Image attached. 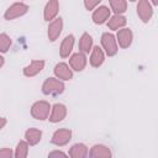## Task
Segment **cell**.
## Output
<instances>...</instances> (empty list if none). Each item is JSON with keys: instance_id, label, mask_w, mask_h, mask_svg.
<instances>
[{"instance_id": "6", "label": "cell", "mask_w": 158, "mask_h": 158, "mask_svg": "<svg viewBox=\"0 0 158 158\" xmlns=\"http://www.w3.org/2000/svg\"><path fill=\"white\" fill-rule=\"evenodd\" d=\"M137 15L142 20V22L147 23L153 16V7L149 0H138L137 4Z\"/></svg>"}, {"instance_id": "10", "label": "cell", "mask_w": 158, "mask_h": 158, "mask_svg": "<svg viewBox=\"0 0 158 158\" xmlns=\"http://www.w3.org/2000/svg\"><path fill=\"white\" fill-rule=\"evenodd\" d=\"M67 116V106L64 104H54L52 107H51V112H49V121L53 122V123H57V122H60L65 118Z\"/></svg>"}, {"instance_id": "8", "label": "cell", "mask_w": 158, "mask_h": 158, "mask_svg": "<svg viewBox=\"0 0 158 158\" xmlns=\"http://www.w3.org/2000/svg\"><path fill=\"white\" fill-rule=\"evenodd\" d=\"M110 16H111V10L107 6L102 5V6L94 9L93 15H91V20L95 25H102L109 20Z\"/></svg>"}, {"instance_id": "23", "label": "cell", "mask_w": 158, "mask_h": 158, "mask_svg": "<svg viewBox=\"0 0 158 158\" xmlns=\"http://www.w3.org/2000/svg\"><path fill=\"white\" fill-rule=\"evenodd\" d=\"M14 156L16 158H26L28 156V143L26 141H20L15 148Z\"/></svg>"}, {"instance_id": "26", "label": "cell", "mask_w": 158, "mask_h": 158, "mask_svg": "<svg viewBox=\"0 0 158 158\" xmlns=\"http://www.w3.org/2000/svg\"><path fill=\"white\" fill-rule=\"evenodd\" d=\"M14 156V152L11 151V148L4 147L0 149V158H11Z\"/></svg>"}, {"instance_id": "28", "label": "cell", "mask_w": 158, "mask_h": 158, "mask_svg": "<svg viewBox=\"0 0 158 158\" xmlns=\"http://www.w3.org/2000/svg\"><path fill=\"white\" fill-rule=\"evenodd\" d=\"M7 123V120L5 118V117H2V116H0V131L5 127V125Z\"/></svg>"}, {"instance_id": "4", "label": "cell", "mask_w": 158, "mask_h": 158, "mask_svg": "<svg viewBox=\"0 0 158 158\" xmlns=\"http://www.w3.org/2000/svg\"><path fill=\"white\" fill-rule=\"evenodd\" d=\"M28 5H26V4H23V2H15V4H12V5H10L9 7H7V10L5 11V14H4V17H5V20H7V21H10V20H15V19H17V17H21V16H23L25 14H27V11H28Z\"/></svg>"}, {"instance_id": "15", "label": "cell", "mask_w": 158, "mask_h": 158, "mask_svg": "<svg viewBox=\"0 0 158 158\" xmlns=\"http://www.w3.org/2000/svg\"><path fill=\"white\" fill-rule=\"evenodd\" d=\"M104 60H105V53H104V51L99 46L93 47L91 51H90V58H89V62H90L91 67L99 68L100 65H102Z\"/></svg>"}, {"instance_id": "21", "label": "cell", "mask_w": 158, "mask_h": 158, "mask_svg": "<svg viewBox=\"0 0 158 158\" xmlns=\"http://www.w3.org/2000/svg\"><path fill=\"white\" fill-rule=\"evenodd\" d=\"M91 48H93V37L88 32H84L79 40V52L88 54L91 51Z\"/></svg>"}, {"instance_id": "16", "label": "cell", "mask_w": 158, "mask_h": 158, "mask_svg": "<svg viewBox=\"0 0 158 158\" xmlns=\"http://www.w3.org/2000/svg\"><path fill=\"white\" fill-rule=\"evenodd\" d=\"M74 42H75V38H74L73 35H68V36H65V38L62 41L60 47H59V54H60L62 58H67V57H69V54H70L72 51H73Z\"/></svg>"}, {"instance_id": "5", "label": "cell", "mask_w": 158, "mask_h": 158, "mask_svg": "<svg viewBox=\"0 0 158 158\" xmlns=\"http://www.w3.org/2000/svg\"><path fill=\"white\" fill-rule=\"evenodd\" d=\"M72 139V131L69 128H59L57 131H54V133L52 135L51 138V143L58 147L65 146L67 143H69V141Z\"/></svg>"}, {"instance_id": "14", "label": "cell", "mask_w": 158, "mask_h": 158, "mask_svg": "<svg viewBox=\"0 0 158 158\" xmlns=\"http://www.w3.org/2000/svg\"><path fill=\"white\" fill-rule=\"evenodd\" d=\"M43 68H44V60H42V59H35L28 65H26L22 72H23V75L25 77L31 78V77L37 75L40 72H42Z\"/></svg>"}, {"instance_id": "1", "label": "cell", "mask_w": 158, "mask_h": 158, "mask_svg": "<svg viewBox=\"0 0 158 158\" xmlns=\"http://www.w3.org/2000/svg\"><path fill=\"white\" fill-rule=\"evenodd\" d=\"M64 89H65V85L63 80L53 77L47 78L42 84V93L44 95H59L64 91Z\"/></svg>"}, {"instance_id": "18", "label": "cell", "mask_w": 158, "mask_h": 158, "mask_svg": "<svg viewBox=\"0 0 158 158\" xmlns=\"http://www.w3.org/2000/svg\"><path fill=\"white\" fill-rule=\"evenodd\" d=\"M127 20L122 14H115L114 16H110L107 20V27L112 31H117L122 27H125Z\"/></svg>"}, {"instance_id": "27", "label": "cell", "mask_w": 158, "mask_h": 158, "mask_svg": "<svg viewBox=\"0 0 158 158\" xmlns=\"http://www.w3.org/2000/svg\"><path fill=\"white\" fill-rule=\"evenodd\" d=\"M65 157L67 156V153H64V152H62V151H52V152H49L48 153V157L49 158H53V157Z\"/></svg>"}, {"instance_id": "31", "label": "cell", "mask_w": 158, "mask_h": 158, "mask_svg": "<svg viewBox=\"0 0 158 158\" xmlns=\"http://www.w3.org/2000/svg\"><path fill=\"white\" fill-rule=\"evenodd\" d=\"M130 1H136V0H130Z\"/></svg>"}, {"instance_id": "2", "label": "cell", "mask_w": 158, "mask_h": 158, "mask_svg": "<svg viewBox=\"0 0 158 158\" xmlns=\"http://www.w3.org/2000/svg\"><path fill=\"white\" fill-rule=\"evenodd\" d=\"M51 107L52 106L49 105V102H47L44 100L36 101L31 106V115H32L33 118L40 120V121L47 120L48 116H49V112H51Z\"/></svg>"}, {"instance_id": "17", "label": "cell", "mask_w": 158, "mask_h": 158, "mask_svg": "<svg viewBox=\"0 0 158 158\" xmlns=\"http://www.w3.org/2000/svg\"><path fill=\"white\" fill-rule=\"evenodd\" d=\"M88 156H90L91 158H110L112 153L110 148L104 144H94L90 148V152Z\"/></svg>"}, {"instance_id": "29", "label": "cell", "mask_w": 158, "mask_h": 158, "mask_svg": "<svg viewBox=\"0 0 158 158\" xmlns=\"http://www.w3.org/2000/svg\"><path fill=\"white\" fill-rule=\"evenodd\" d=\"M4 63H5V59H4V57L0 54V68L4 65Z\"/></svg>"}, {"instance_id": "25", "label": "cell", "mask_w": 158, "mask_h": 158, "mask_svg": "<svg viewBox=\"0 0 158 158\" xmlns=\"http://www.w3.org/2000/svg\"><path fill=\"white\" fill-rule=\"evenodd\" d=\"M101 0H84V6L86 10H94L99 4H100Z\"/></svg>"}, {"instance_id": "9", "label": "cell", "mask_w": 158, "mask_h": 158, "mask_svg": "<svg viewBox=\"0 0 158 158\" xmlns=\"http://www.w3.org/2000/svg\"><path fill=\"white\" fill-rule=\"evenodd\" d=\"M86 63H88V59H86L85 53H83V52H77V53L72 54L69 58V65H70L72 70H75V72L84 70L86 67Z\"/></svg>"}, {"instance_id": "30", "label": "cell", "mask_w": 158, "mask_h": 158, "mask_svg": "<svg viewBox=\"0 0 158 158\" xmlns=\"http://www.w3.org/2000/svg\"><path fill=\"white\" fill-rule=\"evenodd\" d=\"M151 1H152L153 5H157V4H158V0H151Z\"/></svg>"}, {"instance_id": "12", "label": "cell", "mask_w": 158, "mask_h": 158, "mask_svg": "<svg viewBox=\"0 0 158 158\" xmlns=\"http://www.w3.org/2000/svg\"><path fill=\"white\" fill-rule=\"evenodd\" d=\"M58 11H59V1L58 0H48L44 6V10H43V19L49 22L57 17Z\"/></svg>"}, {"instance_id": "11", "label": "cell", "mask_w": 158, "mask_h": 158, "mask_svg": "<svg viewBox=\"0 0 158 158\" xmlns=\"http://www.w3.org/2000/svg\"><path fill=\"white\" fill-rule=\"evenodd\" d=\"M133 40V33L130 28L127 27H122L120 30H117V35H116V41L118 43V46L121 48H127L131 46Z\"/></svg>"}, {"instance_id": "19", "label": "cell", "mask_w": 158, "mask_h": 158, "mask_svg": "<svg viewBox=\"0 0 158 158\" xmlns=\"http://www.w3.org/2000/svg\"><path fill=\"white\" fill-rule=\"evenodd\" d=\"M25 138H26V142L28 143V146H36L42 138V131L38 128L31 127L25 132Z\"/></svg>"}, {"instance_id": "13", "label": "cell", "mask_w": 158, "mask_h": 158, "mask_svg": "<svg viewBox=\"0 0 158 158\" xmlns=\"http://www.w3.org/2000/svg\"><path fill=\"white\" fill-rule=\"evenodd\" d=\"M53 72H54L56 78H58L60 80H70L73 78L72 68H69V65L67 63H63V62L57 63L54 69H53Z\"/></svg>"}, {"instance_id": "22", "label": "cell", "mask_w": 158, "mask_h": 158, "mask_svg": "<svg viewBox=\"0 0 158 158\" xmlns=\"http://www.w3.org/2000/svg\"><path fill=\"white\" fill-rule=\"evenodd\" d=\"M109 2L115 14H123L127 10V0H109Z\"/></svg>"}, {"instance_id": "20", "label": "cell", "mask_w": 158, "mask_h": 158, "mask_svg": "<svg viewBox=\"0 0 158 158\" xmlns=\"http://www.w3.org/2000/svg\"><path fill=\"white\" fill-rule=\"evenodd\" d=\"M72 158H85L89 154L88 147L84 143H75L70 147L69 153H68Z\"/></svg>"}, {"instance_id": "7", "label": "cell", "mask_w": 158, "mask_h": 158, "mask_svg": "<svg viewBox=\"0 0 158 158\" xmlns=\"http://www.w3.org/2000/svg\"><path fill=\"white\" fill-rule=\"evenodd\" d=\"M62 30H63V20H62V17H56L48 25V28H47L48 40L52 41V42H54L60 36Z\"/></svg>"}, {"instance_id": "24", "label": "cell", "mask_w": 158, "mask_h": 158, "mask_svg": "<svg viewBox=\"0 0 158 158\" xmlns=\"http://www.w3.org/2000/svg\"><path fill=\"white\" fill-rule=\"evenodd\" d=\"M11 47V38L6 33H0V53H6Z\"/></svg>"}, {"instance_id": "3", "label": "cell", "mask_w": 158, "mask_h": 158, "mask_svg": "<svg viewBox=\"0 0 158 158\" xmlns=\"http://www.w3.org/2000/svg\"><path fill=\"white\" fill-rule=\"evenodd\" d=\"M101 46H102V49L105 51V53L109 57L116 56V53L118 51L116 37L112 33H110V32L102 33V36H101Z\"/></svg>"}]
</instances>
